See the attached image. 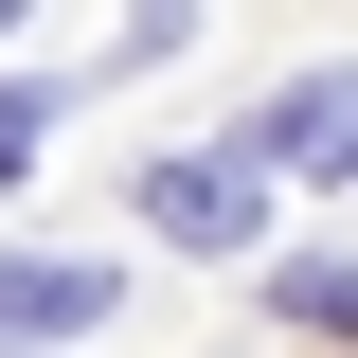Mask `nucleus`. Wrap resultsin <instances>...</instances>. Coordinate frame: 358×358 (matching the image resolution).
I'll return each mask as SVG.
<instances>
[{"mask_svg":"<svg viewBox=\"0 0 358 358\" xmlns=\"http://www.w3.org/2000/svg\"><path fill=\"white\" fill-rule=\"evenodd\" d=\"M108 322V268H72V251H0V341H90Z\"/></svg>","mask_w":358,"mask_h":358,"instance_id":"obj_2","label":"nucleus"},{"mask_svg":"<svg viewBox=\"0 0 358 358\" xmlns=\"http://www.w3.org/2000/svg\"><path fill=\"white\" fill-rule=\"evenodd\" d=\"M143 215H162V233H197V251H251L268 179H251V162H143Z\"/></svg>","mask_w":358,"mask_h":358,"instance_id":"obj_1","label":"nucleus"},{"mask_svg":"<svg viewBox=\"0 0 358 358\" xmlns=\"http://www.w3.org/2000/svg\"><path fill=\"white\" fill-rule=\"evenodd\" d=\"M268 162H287V179H358V90H341V72L287 90V108L251 126V179H268Z\"/></svg>","mask_w":358,"mask_h":358,"instance_id":"obj_3","label":"nucleus"},{"mask_svg":"<svg viewBox=\"0 0 358 358\" xmlns=\"http://www.w3.org/2000/svg\"><path fill=\"white\" fill-rule=\"evenodd\" d=\"M287 322H322V341H358V268H341V251H305V268H287Z\"/></svg>","mask_w":358,"mask_h":358,"instance_id":"obj_4","label":"nucleus"},{"mask_svg":"<svg viewBox=\"0 0 358 358\" xmlns=\"http://www.w3.org/2000/svg\"><path fill=\"white\" fill-rule=\"evenodd\" d=\"M36 143H54V90H0V179L36 162Z\"/></svg>","mask_w":358,"mask_h":358,"instance_id":"obj_5","label":"nucleus"}]
</instances>
